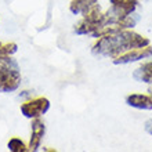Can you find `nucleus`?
Here are the masks:
<instances>
[{
  "mask_svg": "<svg viewBox=\"0 0 152 152\" xmlns=\"http://www.w3.org/2000/svg\"><path fill=\"white\" fill-rule=\"evenodd\" d=\"M151 46V39L133 29H122L119 32L96 37L91 44V53L97 57L115 58L132 48H142Z\"/></svg>",
  "mask_w": 152,
  "mask_h": 152,
  "instance_id": "f257e3e1",
  "label": "nucleus"
},
{
  "mask_svg": "<svg viewBox=\"0 0 152 152\" xmlns=\"http://www.w3.org/2000/svg\"><path fill=\"white\" fill-rule=\"evenodd\" d=\"M22 75L12 57L0 56V93H14L21 87Z\"/></svg>",
  "mask_w": 152,
  "mask_h": 152,
  "instance_id": "f03ea898",
  "label": "nucleus"
},
{
  "mask_svg": "<svg viewBox=\"0 0 152 152\" xmlns=\"http://www.w3.org/2000/svg\"><path fill=\"white\" fill-rule=\"evenodd\" d=\"M51 102L47 97L37 96V97H31L28 100H25L20 107V111L24 118L32 120L36 118H42L43 115L50 111Z\"/></svg>",
  "mask_w": 152,
  "mask_h": 152,
  "instance_id": "7ed1b4c3",
  "label": "nucleus"
},
{
  "mask_svg": "<svg viewBox=\"0 0 152 152\" xmlns=\"http://www.w3.org/2000/svg\"><path fill=\"white\" fill-rule=\"evenodd\" d=\"M152 57V46H147L142 48H132L127 51L122 53L119 56L112 58L113 65H127L133 62H140V61L148 60Z\"/></svg>",
  "mask_w": 152,
  "mask_h": 152,
  "instance_id": "20e7f679",
  "label": "nucleus"
},
{
  "mask_svg": "<svg viewBox=\"0 0 152 152\" xmlns=\"http://www.w3.org/2000/svg\"><path fill=\"white\" fill-rule=\"evenodd\" d=\"M46 134V124L42 120V118L31 120V137L28 142V151L36 152L42 147V141Z\"/></svg>",
  "mask_w": 152,
  "mask_h": 152,
  "instance_id": "39448f33",
  "label": "nucleus"
},
{
  "mask_svg": "<svg viewBox=\"0 0 152 152\" xmlns=\"http://www.w3.org/2000/svg\"><path fill=\"white\" fill-rule=\"evenodd\" d=\"M126 104L140 111H152V97L148 93H132L126 97Z\"/></svg>",
  "mask_w": 152,
  "mask_h": 152,
  "instance_id": "423d86ee",
  "label": "nucleus"
},
{
  "mask_svg": "<svg viewBox=\"0 0 152 152\" xmlns=\"http://www.w3.org/2000/svg\"><path fill=\"white\" fill-rule=\"evenodd\" d=\"M133 79L136 82H140V83L152 84V60L144 61L138 68L134 69Z\"/></svg>",
  "mask_w": 152,
  "mask_h": 152,
  "instance_id": "0eeeda50",
  "label": "nucleus"
},
{
  "mask_svg": "<svg viewBox=\"0 0 152 152\" xmlns=\"http://www.w3.org/2000/svg\"><path fill=\"white\" fill-rule=\"evenodd\" d=\"M100 4L98 0H71L69 1V11L72 12L73 15H83L84 12L90 10L91 7Z\"/></svg>",
  "mask_w": 152,
  "mask_h": 152,
  "instance_id": "6e6552de",
  "label": "nucleus"
},
{
  "mask_svg": "<svg viewBox=\"0 0 152 152\" xmlns=\"http://www.w3.org/2000/svg\"><path fill=\"white\" fill-rule=\"evenodd\" d=\"M97 28H98V25H94V24H91L90 21L84 20V18H80L75 24L73 31H75L76 35H80V36H84V35L91 36L93 33L97 31Z\"/></svg>",
  "mask_w": 152,
  "mask_h": 152,
  "instance_id": "1a4fd4ad",
  "label": "nucleus"
},
{
  "mask_svg": "<svg viewBox=\"0 0 152 152\" xmlns=\"http://www.w3.org/2000/svg\"><path fill=\"white\" fill-rule=\"evenodd\" d=\"M7 149L11 152H28V144L20 137H12L7 142Z\"/></svg>",
  "mask_w": 152,
  "mask_h": 152,
  "instance_id": "9d476101",
  "label": "nucleus"
},
{
  "mask_svg": "<svg viewBox=\"0 0 152 152\" xmlns=\"http://www.w3.org/2000/svg\"><path fill=\"white\" fill-rule=\"evenodd\" d=\"M17 51H18V44L14 43V42H6V43H3L1 47H0V56L12 57Z\"/></svg>",
  "mask_w": 152,
  "mask_h": 152,
  "instance_id": "9b49d317",
  "label": "nucleus"
},
{
  "mask_svg": "<svg viewBox=\"0 0 152 152\" xmlns=\"http://www.w3.org/2000/svg\"><path fill=\"white\" fill-rule=\"evenodd\" d=\"M144 129H145V132L148 133V134H151V136H152V119H149V120H147V122H145Z\"/></svg>",
  "mask_w": 152,
  "mask_h": 152,
  "instance_id": "f8f14e48",
  "label": "nucleus"
},
{
  "mask_svg": "<svg viewBox=\"0 0 152 152\" xmlns=\"http://www.w3.org/2000/svg\"><path fill=\"white\" fill-rule=\"evenodd\" d=\"M43 151H48V152H56L57 149H56V148H50V147H47V148H43Z\"/></svg>",
  "mask_w": 152,
  "mask_h": 152,
  "instance_id": "ddd939ff",
  "label": "nucleus"
},
{
  "mask_svg": "<svg viewBox=\"0 0 152 152\" xmlns=\"http://www.w3.org/2000/svg\"><path fill=\"white\" fill-rule=\"evenodd\" d=\"M149 94V96L152 97V84H149V87H148V91H147Z\"/></svg>",
  "mask_w": 152,
  "mask_h": 152,
  "instance_id": "4468645a",
  "label": "nucleus"
},
{
  "mask_svg": "<svg viewBox=\"0 0 152 152\" xmlns=\"http://www.w3.org/2000/svg\"><path fill=\"white\" fill-rule=\"evenodd\" d=\"M1 44H3V43H1V42H0V47H1Z\"/></svg>",
  "mask_w": 152,
  "mask_h": 152,
  "instance_id": "2eb2a0df",
  "label": "nucleus"
}]
</instances>
